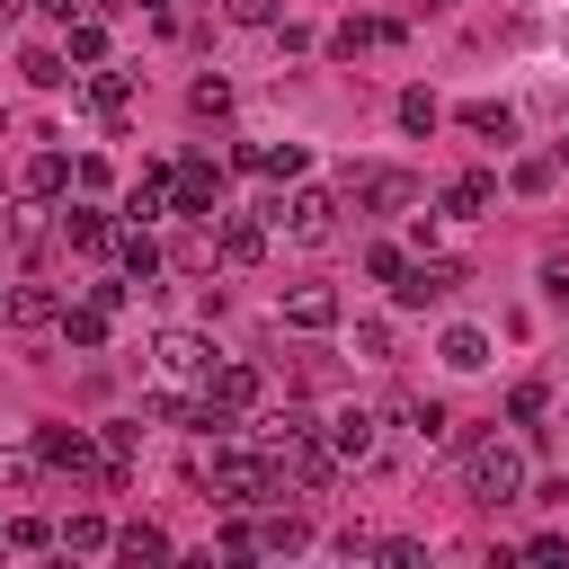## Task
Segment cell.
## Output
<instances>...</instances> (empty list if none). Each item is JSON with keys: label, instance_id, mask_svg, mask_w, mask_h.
<instances>
[{"label": "cell", "instance_id": "obj_1", "mask_svg": "<svg viewBox=\"0 0 569 569\" xmlns=\"http://www.w3.org/2000/svg\"><path fill=\"white\" fill-rule=\"evenodd\" d=\"M462 489H471L480 507H516V498H525V453L498 445V436L462 445Z\"/></svg>", "mask_w": 569, "mask_h": 569}, {"label": "cell", "instance_id": "obj_2", "mask_svg": "<svg viewBox=\"0 0 569 569\" xmlns=\"http://www.w3.org/2000/svg\"><path fill=\"white\" fill-rule=\"evenodd\" d=\"M338 204H347V196H329V187H293V196L258 204V213H267V231H284V240H302V249H320V240L338 231Z\"/></svg>", "mask_w": 569, "mask_h": 569}, {"label": "cell", "instance_id": "obj_3", "mask_svg": "<svg viewBox=\"0 0 569 569\" xmlns=\"http://www.w3.org/2000/svg\"><path fill=\"white\" fill-rule=\"evenodd\" d=\"M338 196H347L356 213H409V204H418V178L391 169V160H356V169L338 178Z\"/></svg>", "mask_w": 569, "mask_h": 569}, {"label": "cell", "instance_id": "obj_4", "mask_svg": "<svg viewBox=\"0 0 569 569\" xmlns=\"http://www.w3.org/2000/svg\"><path fill=\"white\" fill-rule=\"evenodd\" d=\"M276 453H213V498L222 507H258V498H276Z\"/></svg>", "mask_w": 569, "mask_h": 569}, {"label": "cell", "instance_id": "obj_5", "mask_svg": "<svg viewBox=\"0 0 569 569\" xmlns=\"http://www.w3.org/2000/svg\"><path fill=\"white\" fill-rule=\"evenodd\" d=\"M151 373H160V382H204V373H213V347H204L196 329H160V338H151Z\"/></svg>", "mask_w": 569, "mask_h": 569}, {"label": "cell", "instance_id": "obj_6", "mask_svg": "<svg viewBox=\"0 0 569 569\" xmlns=\"http://www.w3.org/2000/svg\"><path fill=\"white\" fill-rule=\"evenodd\" d=\"M213 204H222V169H213V160H178V169H169V213L213 222Z\"/></svg>", "mask_w": 569, "mask_h": 569}, {"label": "cell", "instance_id": "obj_7", "mask_svg": "<svg viewBox=\"0 0 569 569\" xmlns=\"http://www.w3.org/2000/svg\"><path fill=\"white\" fill-rule=\"evenodd\" d=\"M453 284H462V267H453V258H418V267H400L391 302H400V311H427V302H445Z\"/></svg>", "mask_w": 569, "mask_h": 569}, {"label": "cell", "instance_id": "obj_8", "mask_svg": "<svg viewBox=\"0 0 569 569\" xmlns=\"http://www.w3.org/2000/svg\"><path fill=\"white\" fill-rule=\"evenodd\" d=\"M276 471H284L293 489H329V480H338V453H329V436L311 427V436H293V445L276 453Z\"/></svg>", "mask_w": 569, "mask_h": 569}, {"label": "cell", "instance_id": "obj_9", "mask_svg": "<svg viewBox=\"0 0 569 569\" xmlns=\"http://www.w3.org/2000/svg\"><path fill=\"white\" fill-rule=\"evenodd\" d=\"M320 436H329V453H338V462H373V445H382V418H373V409H338Z\"/></svg>", "mask_w": 569, "mask_h": 569}, {"label": "cell", "instance_id": "obj_10", "mask_svg": "<svg viewBox=\"0 0 569 569\" xmlns=\"http://www.w3.org/2000/svg\"><path fill=\"white\" fill-rule=\"evenodd\" d=\"M36 453H44V471H71V480L98 471V445H89L80 427H36Z\"/></svg>", "mask_w": 569, "mask_h": 569}, {"label": "cell", "instance_id": "obj_11", "mask_svg": "<svg viewBox=\"0 0 569 569\" xmlns=\"http://www.w3.org/2000/svg\"><path fill=\"white\" fill-rule=\"evenodd\" d=\"M89 116H98L107 133H124V116H133V80H124V71H89Z\"/></svg>", "mask_w": 569, "mask_h": 569}, {"label": "cell", "instance_id": "obj_12", "mask_svg": "<svg viewBox=\"0 0 569 569\" xmlns=\"http://www.w3.org/2000/svg\"><path fill=\"white\" fill-rule=\"evenodd\" d=\"M213 249H222V267H258V258H267V222H249V213H231V222L213 231Z\"/></svg>", "mask_w": 569, "mask_h": 569}, {"label": "cell", "instance_id": "obj_13", "mask_svg": "<svg viewBox=\"0 0 569 569\" xmlns=\"http://www.w3.org/2000/svg\"><path fill=\"white\" fill-rule=\"evenodd\" d=\"M489 204H498V178H489V169H462V178L445 187V213H453V222H471V213H489Z\"/></svg>", "mask_w": 569, "mask_h": 569}, {"label": "cell", "instance_id": "obj_14", "mask_svg": "<svg viewBox=\"0 0 569 569\" xmlns=\"http://www.w3.org/2000/svg\"><path fill=\"white\" fill-rule=\"evenodd\" d=\"M284 320H293V329H338V293H329V284H293V293H284Z\"/></svg>", "mask_w": 569, "mask_h": 569}, {"label": "cell", "instance_id": "obj_15", "mask_svg": "<svg viewBox=\"0 0 569 569\" xmlns=\"http://www.w3.org/2000/svg\"><path fill=\"white\" fill-rule=\"evenodd\" d=\"M62 240H71V249H89V258H98V249H116V222H107V213H98V204H71V213H62Z\"/></svg>", "mask_w": 569, "mask_h": 569}, {"label": "cell", "instance_id": "obj_16", "mask_svg": "<svg viewBox=\"0 0 569 569\" xmlns=\"http://www.w3.org/2000/svg\"><path fill=\"white\" fill-rule=\"evenodd\" d=\"M204 391H213L222 409H249V400H258V365H240V356H231V365H213V373H204Z\"/></svg>", "mask_w": 569, "mask_h": 569}, {"label": "cell", "instance_id": "obj_17", "mask_svg": "<svg viewBox=\"0 0 569 569\" xmlns=\"http://www.w3.org/2000/svg\"><path fill=\"white\" fill-rule=\"evenodd\" d=\"M462 124H471L480 142H516V107H507V98H471V107H462Z\"/></svg>", "mask_w": 569, "mask_h": 569}, {"label": "cell", "instance_id": "obj_18", "mask_svg": "<svg viewBox=\"0 0 569 569\" xmlns=\"http://www.w3.org/2000/svg\"><path fill=\"white\" fill-rule=\"evenodd\" d=\"M116 258H124V276H160V240H151V222H124V231H116Z\"/></svg>", "mask_w": 569, "mask_h": 569}, {"label": "cell", "instance_id": "obj_19", "mask_svg": "<svg viewBox=\"0 0 569 569\" xmlns=\"http://www.w3.org/2000/svg\"><path fill=\"white\" fill-rule=\"evenodd\" d=\"M391 36H400L391 18H347V27L329 36V53H373V44H391Z\"/></svg>", "mask_w": 569, "mask_h": 569}, {"label": "cell", "instance_id": "obj_20", "mask_svg": "<svg viewBox=\"0 0 569 569\" xmlns=\"http://www.w3.org/2000/svg\"><path fill=\"white\" fill-rule=\"evenodd\" d=\"M436 356H445L453 373H480V365H489V329H445V347H436Z\"/></svg>", "mask_w": 569, "mask_h": 569}, {"label": "cell", "instance_id": "obj_21", "mask_svg": "<svg viewBox=\"0 0 569 569\" xmlns=\"http://www.w3.org/2000/svg\"><path fill=\"white\" fill-rule=\"evenodd\" d=\"M400 427H409L418 445H453V418H445V400H409V409H400Z\"/></svg>", "mask_w": 569, "mask_h": 569}, {"label": "cell", "instance_id": "obj_22", "mask_svg": "<svg viewBox=\"0 0 569 569\" xmlns=\"http://www.w3.org/2000/svg\"><path fill=\"white\" fill-rule=\"evenodd\" d=\"M62 187H71V160L62 151H36L27 160V196H62Z\"/></svg>", "mask_w": 569, "mask_h": 569}, {"label": "cell", "instance_id": "obj_23", "mask_svg": "<svg viewBox=\"0 0 569 569\" xmlns=\"http://www.w3.org/2000/svg\"><path fill=\"white\" fill-rule=\"evenodd\" d=\"M258 436H267V453H284L293 436H311V418H302V409L284 400V409H267V418H258Z\"/></svg>", "mask_w": 569, "mask_h": 569}, {"label": "cell", "instance_id": "obj_24", "mask_svg": "<svg viewBox=\"0 0 569 569\" xmlns=\"http://www.w3.org/2000/svg\"><path fill=\"white\" fill-rule=\"evenodd\" d=\"M116 551H124V560H169V533H160V525H124Z\"/></svg>", "mask_w": 569, "mask_h": 569}, {"label": "cell", "instance_id": "obj_25", "mask_svg": "<svg viewBox=\"0 0 569 569\" xmlns=\"http://www.w3.org/2000/svg\"><path fill=\"white\" fill-rule=\"evenodd\" d=\"M187 107H196V116H231V80H222V71H204V80L187 89Z\"/></svg>", "mask_w": 569, "mask_h": 569}, {"label": "cell", "instance_id": "obj_26", "mask_svg": "<svg viewBox=\"0 0 569 569\" xmlns=\"http://www.w3.org/2000/svg\"><path fill=\"white\" fill-rule=\"evenodd\" d=\"M62 338H71V347H107V311H98V302H89V311H62Z\"/></svg>", "mask_w": 569, "mask_h": 569}, {"label": "cell", "instance_id": "obj_27", "mask_svg": "<svg viewBox=\"0 0 569 569\" xmlns=\"http://www.w3.org/2000/svg\"><path fill=\"white\" fill-rule=\"evenodd\" d=\"M71 62H107V27L98 18H71Z\"/></svg>", "mask_w": 569, "mask_h": 569}, {"label": "cell", "instance_id": "obj_28", "mask_svg": "<svg viewBox=\"0 0 569 569\" xmlns=\"http://www.w3.org/2000/svg\"><path fill=\"white\" fill-rule=\"evenodd\" d=\"M436 116H445V107H436L427 89H400V124H409V133H436Z\"/></svg>", "mask_w": 569, "mask_h": 569}, {"label": "cell", "instance_id": "obj_29", "mask_svg": "<svg viewBox=\"0 0 569 569\" xmlns=\"http://www.w3.org/2000/svg\"><path fill=\"white\" fill-rule=\"evenodd\" d=\"M9 320H27V329L53 320V293H44V284H18V293H9Z\"/></svg>", "mask_w": 569, "mask_h": 569}, {"label": "cell", "instance_id": "obj_30", "mask_svg": "<svg viewBox=\"0 0 569 569\" xmlns=\"http://www.w3.org/2000/svg\"><path fill=\"white\" fill-rule=\"evenodd\" d=\"M98 445H107V462H133V445H142V418H107V436H98Z\"/></svg>", "mask_w": 569, "mask_h": 569}, {"label": "cell", "instance_id": "obj_31", "mask_svg": "<svg viewBox=\"0 0 569 569\" xmlns=\"http://www.w3.org/2000/svg\"><path fill=\"white\" fill-rule=\"evenodd\" d=\"M107 542H116V533H107L98 516H71V525H62V551H107Z\"/></svg>", "mask_w": 569, "mask_h": 569}, {"label": "cell", "instance_id": "obj_32", "mask_svg": "<svg viewBox=\"0 0 569 569\" xmlns=\"http://www.w3.org/2000/svg\"><path fill=\"white\" fill-rule=\"evenodd\" d=\"M400 267H409V258H400L391 240H373V249H365V276H373V284H400Z\"/></svg>", "mask_w": 569, "mask_h": 569}, {"label": "cell", "instance_id": "obj_33", "mask_svg": "<svg viewBox=\"0 0 569 569\" xmlns=\"http://www.w3.org/2000/svg\"><path fill=\"white\" fill-rule=\"evenodd\" d=\"M44 542H62V533L36 525V516H9V551H44Z\"/></svg>", "mask_w": 569, "mask_h": 569}, {"label": "cell", "instance_id": "obj_34", "mask_svg": "<svg viewBox=\"0 0 569 569\" xmlns=\"http://www.w3.org/2000/svg\"><path fill=\"white\" fill-rule=\"evenodd\" d=\"M36 471H44V453H36V445H27V453H0V489H27Z\"/></svg>", "mask_w": 569, "mask_h": 569}, {"label": "cell", "instance_id": "obj_35", "mask_svg": "<svg viewBox=\"0 0 569 569\" xmlns=\"http://www.w3.org/2000/svg\"><path fill=\"white\" fill-rule=\"evenodd\" d=\"M27 80H36V89H62L71 71H62V53H44V44H36V53H27Z\"/></svg>", "mask_w": 569, "mask_h": 569}, {"label": "cell", "instance_id": "obj_36", "mask_svg": "<svg viewBox=\"0 0 569 569\" xmlns=\"http://www.w3.org/2000/svg\"><path fill=\"white\" fill-rule=\"evenodd\" d=\"M356 347H365V365H391V329L382 320H356Z\"/></svg>", "mask_w": 569, "mask_h": 569}, {"label": "cell", "instance_id": "obj_37", "mask_svg": "<svg viewBox=\"0 0 569 569\" xmlns=\"http://www.w3.org/2000/svg\"><path fill=\"white\" fill-rule=\"evenodd\" d=\"M231 9V27H276V0H222Z\"/></svg>", "mask_w": 569, "mask_h": 569}, {"label": "cell", "instance_id": "obj_38", "mask_svg": "<svg viewBox=\"0 0 569 569\" xmlns=\"http://www.w3.org/2000/svg\"><path fill=\"white\" fill-rule=\"evenodd\" d=\"M542 302H560V311H569V258H542Z\"/></svg>", "mask_w": 569, "mask_h": 569}, {"label": "cell", "instance_id": "obj_39", "mask_svg": "<svg viewBox=\"0 0 569 569\" xmlns=\"http://www.w3.org/2000/svg\"><path fill=\"white\" fill-rule=\"evenodd\" d=\"M542 409H551V391H542V382H516V418H525V427H533V418H542Z\"/></svg>", "mask_w": 569, "mask_h": 569}, {"label": "cell", "instance_id": "obj_40", "mask_svg": "<svg viewBox=\"0 0 569 569\" xmlns=\"http://www.w3.org/2000/svg\"><path fill=\"white\" fill-rule=\"evenodd\" d=\"M302 542H311L302 525H267V533H258V551H302Z\"/></svg>", "mask_w": 569, "mask_h": 569}, {"label": "cell", "instance_id": "obj_41", "mask_svg": "<svg viewBox=\"0 0 569 569\" xmlns=\"http://www.w3.org/2000/svg\"><path fill=\"white\" fill-rule=\"evenodd\" d=\"M44 9H53L62 27H71V18H89V0H44Z\"/></svg>", "mask_w": 569, "mask_h": 569}, {"label": "cell", "instance_id": "obj_42", "mask_svg": "<svg viewBox=\"0 0 569 569\" xmlns=\"http://www.w3.org/2000/svg\"><path fill=\"white\" fill-rule=\"evenodd\" d=\"M18 9H27V0H0V27H9V18H18Z\"/></svg>", "mask_w": 569, "mask_h": 569}, {"label": "cell", "instance_id": "obj_43", "mask_svg": "<svg viewBox=\"0 0 569 569\" xmlns=\"http://www.w3.org/2000/svg\"><path fill=\"white\" fill-rule=\"evenodd\" d=\"M0 542H9V525H0Z\"/></svg>", "mask_w": 569, "mask_h": 569}]
</instances>
